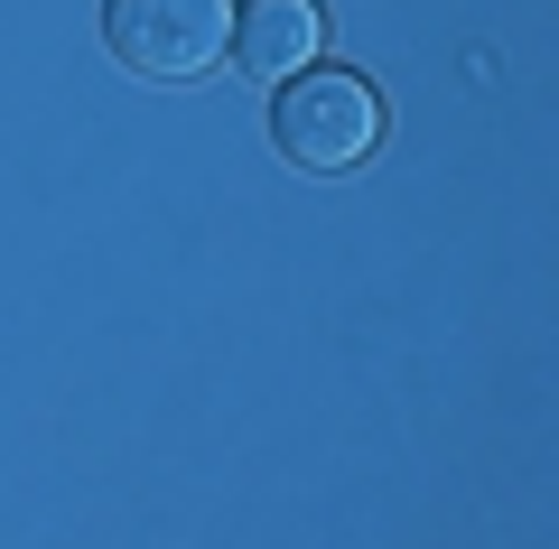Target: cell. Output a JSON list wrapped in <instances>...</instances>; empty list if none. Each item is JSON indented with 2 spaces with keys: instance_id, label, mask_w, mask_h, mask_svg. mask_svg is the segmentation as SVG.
I'll return each mask as SVG.
<instances>
[{
  "instance_id": "1",
  "label": "cell",
  "mask_w": 559,
  "mask_h": 549,
  "mask_svg": "<svg viewBox=\"0 0 559 549\" xmlns=\"http://www.w3.org/2000/svg\"><path fill=\"white\" fill-rule=\"evenodd\" d=\"M271 140H280V158H289V168L345 177V168H364V158H373V140H382V94L355 75V65H308V75L280 84Z\"/></svg>"
},
{
  "instance_id": "3",
  "label": "cell",
  "mask_w": 559,
  "mask_h": 549,
  "mask_svg": "<svg viewBox=\"0 0 559 549\" xmlns=\"http://www.w3.org/2000/svg\"><path fill=\"white\" fill-rule=\"evenodd\" d=\"M318 47H326V10L318 0H242L234 10V65L252 84H271V94L289 75H308Z\"/></svg>"
},
{
  "instance_id": "2",
  "label": "cell",
  "mask_w": 559,
  "mask_h": 549,
  "mask_svg": "<svg viewBox=\"0 0 559 549\" xmlns=\"http://www.w3.org/2000/svg\"><path fill=\"white\" fill-rule=\"evenodd\" d=\"M103 47L150 84H197L234 57V0H103Z\"/></svg>"
}]
</instances>
